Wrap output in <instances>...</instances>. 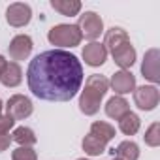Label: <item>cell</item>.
Wrapping results in <instances>:
<instances>
[{"label":"cell","mask_w":160,"mask_h":160,"mask_svg":"<svg viewBox=\"0 0 160 160\" xmlns=\"http://www.w3.org/2000/svg\"><path fill=\"white\" fill-rule=\"evenodd\" d=\"M83 66L75 55L51 49L36 55L27 70L32 94L47 102H70L83 85Z\"/></svg>","instance_id":"cell-1"},{"label":"cell","mask_w":160,"mask_h":160,"mask_svg":"<svg viewBox=\"0 0 160 160\" xmlns=\"http://www.w3.org/2000/svg\"><path fill=\"white\" fill-rule=\"evenodd\" d=\"M108 91H109L108 77L100 73H92L85 81V89L81 91V96H79V109H81V113L96 115L100 111L102 98L106 96Z\"/></svg>","instance_id":"cell-2"},{"label":"cell","mask_w":160,"mask_h":160,"mask_svg":"<svg viewBox=\"0 0 160 160\" xmlns=\"http://www.w3.org/2000/svg\"><path fill=\"white\" fill-rule=\"evenodd\" d=\"M47 40L57 47H75L81 43L83 36L77 25H57L49 30Z\"/></svg>","instance_id":"cell-3"},{"label":"cell","mask_w":160,"mask_h":160,"mask_svg":"<svg viewBox=\"0 0 160 160\" xmlns=\"http://www.w3.org/2000/svg\"><path fill=\"white\" fill-rule=\"evenodd\" d=\"M81 36L94 42L96 38H100V34L104 32V21L98 13L94 12H85L83 15H79V23H77Z\"/></svg>","instance_id":"cell-4"},{"label":"cell","mask_w":160,"mask_h":160,"mask_svg":"<svg viewBox=\"0 0 160 160\" xmlns=\"http://www.w3.org/2000/svg\"><path fill=\"white\" fill-rule=\"evenodd\" d=\"M32 109H34V106H32L30 98H27L23 94H13L6 104V115H10L13 121H23V119L30 117Z\"/></svg>","instance_id":"cell-5"},{"label":"cell","mask_w":160,"mask_h":160,"mask_svg":"<svg viewBox=\"0 0 160 160\" xmlns=\"http://www.w3.org/2000/svg\"><path fill=\"white\" fill-rule=\"evenodd\" d=\"M158 100H160V94L154 85H143V87L134 89V102L143 111L154 109L158 106Z\"/></svg>","instance_id":"cell-6"},{"label":"cell","mask_w":160,"mask_h":160,"mask_svg":"<svg viewBox=\"0 0 160 160\" xmlns=\"http://www.w3.org/2000/svg\"><path fill=\"white\" fill-rule=\"evenodd\" d=\"M32 19V10L28 4H23V2H13L10 4V8L6 10V21L15 27V28H21L25 25H28Z\"/></svg>","instance_id":"cell-7"},{"label":"cell","mask_w":160,"mask_h":160,"mask_svg":"<svg viewBox=\"0 0 160 160\" xmlns=\"http://www.w3.org/2000/svg\"><path fill=\"white\" fill-rule=\"evenodd\" d=\"M32 47H34V45H32V38L27 36V34H19V36H15V38L10 42L8 51H10L12 60H25V58L30 57Z\"/></svg>","instance_id":"cell-8"},{"label":"cell","mask_w":160,"mask_h":160,"mask_svg":"<svg viewBox=\"0 0 160 160\" xmlns=\"http://www.w3.org/2000/svg\"><path fill=\"white\" fill-rule=\"evenodd\" d=\"M109 87L117 92V94H128L136 89V75L128 70H121V72H115L111 81H109Z\"/></svg>","instance_id":"cell-9"},{"label":"cell","mask_w":160,"mask_h":160,"mask_svg":"<svg viewBox=\"0 0 160 160\" xmlns=\"http://www.w3.org/2000/svg\"><path fill=\"white\" fill-rule=\"evenodd\" d=\"M106 58H108V51H106V47L102 43L91 42L89 45L83 47V60H85V64L96 68V66H102L106 62Z\"/></svg>","instance_id":"cell-10"},{"label":"cell","mask_w":160,"mask_h":160,"mask_svg":"<svg viewBox=\"0 0 160 160\" xmlns=\"http://www.w3.org/2000/svg\"><path fill=\"white\" fill-rule=\"evenodd\" d=\"M158 49H149L143 57V64H141V73L145 79L152 83L160 81V75H158Z\"/></svg>","instance_id":"cell-11"},{"label":"cell","mask_w":160,"mask_h":160,"mask_svg":"<svg viewBox=\"0 0 160 160\" xmlns=\"http://www.w3.org/2000/svg\"><path fill=\"white\" fill-rule=\"evenodd\" d=\"M126 43H130V38H128V34H126V30H122V28H119V27H113V28H109L108 32H106V38H104V47H106V51H117L119 47H122V45H126Z\"/></svg>","instance_id":"cell-12"},{"label":"cell","mask_w":160,"mask_h":160,"mask_svg":"<svg viewBox=\"0 0 160 160\" xmlns=\"http://www.w3.org/2000/svg\"><path fill=\"white\" fill-rule=\"evenodd\" d=\"M23 81V70L17 62H6L2 73H0V83L4 87H17Z\"/></svg>","instance_id":"cell-13"},{"label":"cell","mask_w":160,"mask_h":160,"mask_svg":"<svg viewBox=\"0 0 160 160\" xmlns=\"http://www.w3.org/2000/svg\"><path fill=\"white\" fill-rule=\"evenodd\" d=\"M113 55V60L117 66H121L122 70H128L134 62H136V49L132 47V43H126L122 47H119L117 51L111 53Z\"/></svg>","instance_id":"cell-14"},{"label":"cell","mask_w":160,"mask_h":160,"mask_svg":"<svg viewBox=\"0 0 160 160\" xmlns=\"http://www.w3.org/2000/svg\"><path fill=\"white\" fill-rule=\"evenodd\" d=\"M128 111H130L128 102H126L122 96H113V98H109L108 104H106V115L111 117V119H115V121H119L121 117H124Z\"/></svg>","instance_id":"cell-15"},{"label":"cell","mask_w":160,"mask_h":160,"mask_svg":"<svg viewBox=\"0 0 160 160\" xmlns=\"http://www.w3.org/2000/svg\"><path fill=\"white\" fill-rule=\"evenodd\" d=\"M51 8L60 15L73 17L81 12V2L79 0H51Z\"/></svg>","instance_id":"cell-16"},{"label":"cell","mask_w":160,"mask_h":160,"mask_svg":"<svg viewBox=\"0 0 160 160\" xmlns=\"http://www.w3.org/2000/svg\"><path fill=\"white\" fill-rule=\"evenodd\" d=\"M83 151L89 154V156H100L102 152H106V147H108V143L104 141V139H100V138H96L94 134H87L85 138H83Z\"/></svg>","instance_id":"cell-17"},{"label":"cell","mask_w":160,"mask_h":160,"mask_svg":"<svg viewBox=\"0 0 160 160\" xmlns=\"http://www.w3.org/2000/svg\"><path fill=\"white\" fill-rule=\"evenodd\" d=\"M12 141L19 143V147H32V145L38 141V138H36V134H34L32 128H28V126H19V128L13 130Z\"/></svg>","instance_id":"cell-18"},{"label":"cell","mask_w":160,"mask_h":160,"mask_svg":"<svg viewBox=\"0 0 160 160\" xmlns=\"http://www.w3.org/2000/svg\"><path fill=\"white\" fill-rule=\"evenodd\" d=\"M117 158H121V160H138L139 158V147L134 143V141H122V143H119L117 145V149H113L111 151Z\"/></svg>","instance_id":"cell-19"},{"label":"cell","mask_w":160,"mask_h":160,"mask_svg":"<svg viewBox=\"0 0 160 160\" xmlns=\"http://www.w3.org/2000/svg\"><path fill=\"white\" fill-rule=\"evenodd\" d=\"M139 124H141L139 117H138L136 113H132V111H128L124 117L119 119V128H121V132H122L124 136H134V134H138Z\"/></svg>","instance_id":"cell-20"},{"label":"cell","mask_w":160,"mask_h":160,"mask_svg":"<svg viewBox=\"0 0 160 160\" xmlns=\"http://www.w3.org/2000/svg\"><path fill=\"white\" fill-rule=\"evenodd\" d=\"M91 134H94L96 138L104 139L106 143H109L113 138H115V128L109 124V122H104V121H96L91 124Z\"/></svg>","instance_id":"cell-21"},{"label":"cell","mask_w":160,"mask_h":160,"mask_svg":"<svg viewBox=\"0 0 160 160\" xmlns=\"http://www.w3.org/2000/svg\"><path fill=\"white\" fill-rule=\"evenodd\" d=\"M145 143L149 147H158L160 145V124L158 122H152L147 132H145Z\"/></svg>","instance_id":"cell-22"},{"label":"cell","mask_w":160,"mask_h":160,"mask_svg":"<svg viewBox=\"0 0 160 160\" xmlns=\"http://www.w3.org/2000/svg\"><path fill=\"white\" fill-rule=\"evenodd\" d=\"M12 160H38V152L32 147H17L12 152Z\"/></svg>","instance_id":"cell-23"},{"label":"cell","mask_w":160,"mask_h":160,"mask_svg":"<svg viewBox=\"0 0 160 160\" xmlns=\"http://www.w3.org/2000/svg\"><path fill=\"white\" fill-rule=\"evenodd\" d=\"M15 121L10 115H0V134H8L10 128H13Z\"/></svg>","instance_id":"cell-24"},{"label":"cell","mask_w":160,"mask_h":160,"mask_svg":"<svg viewBox=\"0 0 160 160\" xmlns=\"http://www.w3.org/2000/svg\"><path fill=\"white\" fill-rule=\"evenodd\" d=\"M10 143H12V138H10L8 134H0V152L6 151V149L10 147Z\"/></svg>","instance_id":"cell-25"},{"label":"cell","mask_w":160,"mask_h":160,"mask_svg":"<svg viewBox=\"0 0 160 160\" xmlns=\"http://www.w3.org/2000/svg\"><path fill=\"white\" fill-rule=\"evenodd\" d=\"M4 66H6V58L0 55V73H2V70H4Z\"/></svg>","instance_id":"cell-26"},{"label":"cell","mask_w":160,"mask_h":160,"mask_svg":"<svg viewBox=\"0 0 160 160\" xmlns=\"http://www.w3.org/2000/svg\"><path fill=\"white\" fill-rule=\"evenodd\" d=\"M0 113H2V100H0Z\"/></svg>","instance_id":"cell-27"},{"label":"cell","mask_w":160,"mask_h":160,"mask_svg":"<svg viewBox=\"0 0 160 160\" xmlns=\"http://www.w3.org/2000/svg\"><path fill=\"white\" fill-rule=\"evenodd\" d=\"M111 160H121V158H117V156H113V158H111Z\"/></svg>","instance_id":"cell-28"},{"label":"cell","mask_w":160,"mask_h":160,"mask_svg":"<svg viewBox=\"0 0 160 160\" xmlns=\"http://www.w3.org/2000/svg\"><path fill=\"white\" fill-rule=\"evenodd\" d=\"M77 160H87V158H77Z\"/></svg>","instance_id":"cell-29"}]
</instances>
